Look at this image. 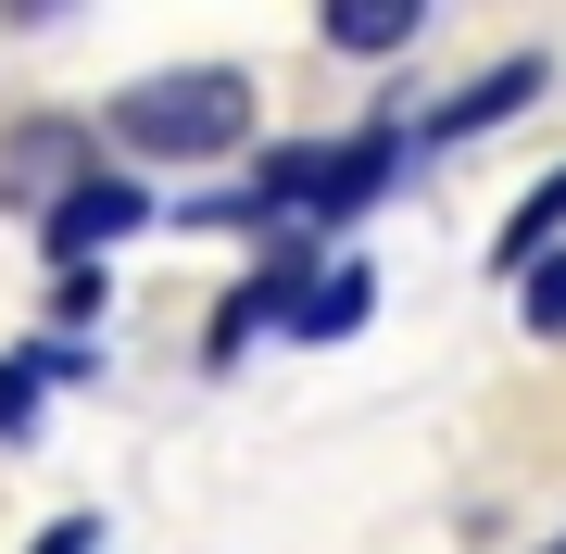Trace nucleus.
<instances>
[{
	"instance_id": "f257e3e1",
	"label": "nucleus",
	"mask_w": 566,
	"mask_h": 554,
	"mask_svg": "<svg viewBox=\"0 0 566 554\" xmlns=\"http://www.w3.org/2000/svg\"><path fill=\"white\" fill-rule=\"evenodd\" d=\"M252 139V76L240 63H164V76L114 88V151L126 165H214Z\"/></svg>"
},
{
	"instance_id": "f03ea898",
	"label": "nucleus",
	"mask_w": 566,
	"mask_h": 554,
	"mask_svg": "<svg viewBox=\"0 0 566 554\" xmlns=\"http://www.w3.org/2000/svg\"><path fill=\"white\" fill-rule=\"evenodd\" d=\"M378 177H390V139H353V151H264V227H277V215L340 227V215L378 202Z\"/></svg>"
},
{
	"instance_id": "7ed1b4c3",
	"label": "nucleus",
	"mask_w": 566,
	"mask_h": 554,
	"mask_svg": "<svg viewBox=\"0 0 566 554\" xmlns=\"http://www.w3.org/2000/svg\"><path fill=\"white\" fill-rule=\"evenodd\" d=\"M126 227H151V202H139V177H76L51 202V252L76 265V252H102V240H126Z\"/></svg>"
},
{
	"instance_id": "20e7f679",
	"label": "nucleus",
	"mask_w": 566,
	"mask_h": 554,
	"mask_svg": "<svg viewBox=\"0 0 566 554\" xmlns=\"http://www.w3.org/2000/svg\"><path fill=\"white\" fill-rule=\"evenodd\" d=\"M542 102V51H516V63H491V76H465L441 114H428V139H479V126H504V114H528Z\"/></svg>"
},
{
	"instance_id": "39448f33",
	"label": "nucleus",
	"mask_w": 566,
	"mask_h": 554,
	"mask_svg": "<svg viewBox=\"0 0 566 554\" xmlns=\"http://www.w3.org/2000/svg\"><path fill=\"white\" fill-rule=\"evenodd\" d=\"M428 25V0H327V51H353V63H390Z\"/></svg>"
},
{
	"instance_id": "423d86ee",
	"label": "nucleus",
	"mask_w": 566,
	"mask_h": 554,
	"mask_svg": "<svg viewBox=\"0 0 566 554\" xmlns=\"http://www.w3.org/2000/svg\"><path fill=\"white\" fill-rule=\"evenodd\" d=\"M365 303H378V278H365V265H327V290H303V303H290V328H303V341H353Z\"/></svg>"
},
{
	"instance_id": "0eeeda50",
	"label": "nucleus",
	"mask_w": 566,
	"mask_h": 554,
	"mask_svg": "<svg viewBox=\"0 0 566 554\" xmlns=\"http://www.w3.org/2000/svg\"><path fill=\"white\" fill-rule=\"evenodd\" d=\"M554 227H566V165L542 177V189H528V202H516V227H504V240H491V265H542V252H554Z\"/></svg>"
},
{
	"instance_id": "6e6552de",
	"label": "nucleus",
	"mask_w": 566,
	"mask_h": 554,
	"mask_svg": "<svg viewBox=\"0 0 566 554\" xmlns=\"http://www.w3.org/2000/svg\"><path fill=\"white\" fill-rule=\"evenodd\" d=\"M13 189H51V202H63V189H76V139H63V126L13 139V151H0V202H13Z\"/></svg>"
},
{
	"instance_id": "1a4fd4ad",
	"label": "nucleus",
	"mask_w": 566,
	"mask_h": 554,
	"mask_svg": "<svg viewBox=\"0 0 566 554\" xmlns=\"http://www.w3.org/2000/svg\"><path fill=\"white\" fill-rule=\"evenodd\" d=\"M528 328L566 341V252H542V265H528Z\"/></svg>"
},
{
	"instance_id": "9d476101",
	"label": "nucleus",
	"mask_w": 566,
	"mask_h": 554,
	"mask_svg": "<svg viewBox=\"0 0 566 554\" xmlns=\"http://www.w3.org/2000/svg\"><path fill=\"white\" fill-rule=\"evenodd\" d=\"M39 429V366H0V441Z\"/></svg>"
},
{
	"instance_id": "9b49d317",
	"label": "nucleus",
	"mask_w": 566,
	"mask_h": 554,
	"mask_svg": "<svg viewBox=\"0 0 566 554\" xmlns=\"http://www.w3.org/2000/svg\"><path fill=\"white\" fill-rule=\"evenodd\" d=\"M39 554H88V516H51V530H39Z\"/></svg>"
},
{
	"instance_id": "f8f14e48",
	"label": "nucleus",
	"mask_w": 566,
	"mask_h": 554,
	"mask_svg": "<svg viewBox=\"0 0 566 554\" xmlns=\"http://www.w3.org/2000/svg\"><path fill=\"white\" fill-rule=\"evenodd\" d=\"M13 13H51V0H13Z\"/></svg>"
}]
</instances>
